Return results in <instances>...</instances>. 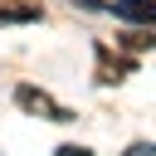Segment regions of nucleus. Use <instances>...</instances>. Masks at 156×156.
Masks as SVG:
<instances>
[{
	"mask_svg": "<svg viewBox=\"0 0 156 156\" xmlns=\"http://www.w3.org/2000/svg\"><path fill=\"white\" fill-rule=\"evenodd\" d=\"M15 102H20L24 112H34V117H49V122H68V117H73V112H68V107H58L44 88H29V83H24V88H15Z\"/></svg>",
	"mask_w": 156,
	"mask_h": 156,
	"instance_id": "nucleus-1",
	"label": "nucleus"
},
{
	"mask_svg": "<svg viewBox=\"0 0 156 156\" xmlns=\"http://www.w3.org/2000/svg\"><path fill=\"white\" fill-rule=\"evenodd\" d=\"M44 20L39 0H0V24H34Z\"/></svg>",
	"mask_w": 156,
	"mask_h": 156,
	"instance_id": "nucleus-2",
	"label": "nucleus"
},
{
	"mask_svg": "<svg viewBox=\"0 0 156 156\" xmlns=\"http://www.w3.org/2000/svg\"><path fill=\"white\" fill-rule=\"evenodd\" d=\"M132 73V58H112L107 44H98V83H122Z\"/></svg>",
	"mask_w": 156,
	"mask_h": 156,
	"instance_id": "nucleus-3",
	"label": "nucleus"
},
{
	"mask_svg": "<svg viewBox=\"0 0 156 156\" xmlns=\"http://www.w3.org/2000/svg\"><path fill=\"white\" fill-rule=\"evenodd\" d=\"M117 20L127 24H156V0H117Z\"/></svg>",
	"mask_w": 156,
	"mask_h": 156,
	"instance_id": "nucleus-4",
	"label": "nucleus"
},
{
	"mask_svg": "<svg viewBox=\"0 0 156 156\" xmlns=\"http://www.w3.org/2000/svg\"><path fill=\"white\" fill-rule=\"evenodd\" d=\"M117 44H122L127 54H141V49H151V44H156V34H146V29H127Z\"/></svg>",
	"mask_w": 156,
	"mask_h": 156,
	"instance_id": "nucleus-5",
	"label": "nucleus"
},
{
	"mask_svg": "<svg viewBox=\"0 0 156 156\" xmlns=\"http://www.w3.org/2000/svg\"><path fill=\"white\" fill-rule=\"evenodd\" d=\"M54 156H93V151H88V146H58Z\"/></svg>",
	"mask_w": 156,
	"mask_h": 156,
	"instance_id": "nucleus-6",
	"label": "nucleus"
},
{
	"mask_svg": "<svg viewBox=\"0 0 156 156\" xmlns=\"http://www.w3.org/2000/svg\"><path fill=\"white\" fill-rule=\"evenodd\" d=\"M127 156H156V146H132Z\"/></svg>",
	"mask_w": 156,
	"mask_h": 156,
	"instance_id": "nucleus-7",
	"label": "nucleus"
},
{
	"mask_svg": "<svg viewBox=\"0 0 156 156\" xmlns=\"http://www.w3.org/2000/svg\"><path fill=\"white\" fill-rule=\"evenodd\" d=\"M78 5H83V10H98V5H102V0H78Z\"/></svg>",
	"mask_w": 156,
	"mask_h": 156,
	"instance_id": "nucleus-8",
	"label": "nucleus"
}]
</instances>
